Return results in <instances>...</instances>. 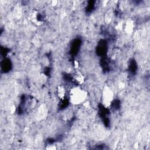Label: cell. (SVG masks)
Instances as JSON below:
<instances>
[{"instance_id": "obj_1", "label": "cell", "mask_w": 150, "mask_h": 150, "mask_svg": "<svg viewBox=\"0 0 150 150\" xmlns=\"http://www.w3.org/2000/svg\"><path fill=\"white\" fill-rule=\"evenodd\" d=\"M87 97L86 92L80 87H74L70 91V101L73 104L82 103Z\"/></svg>"}, {"instance_id": "obj_2", "label": "cell", "mask_w": 150, "mask_h": 150, "mask_svg": "<svg viewBox=\"0 0 150 150\" xmlns=\"http://www.w3.org/2000/svg\"><path fill=\"white\" fill-rule=\"evenodd\" d=\"M113 100V92L111 89L105 86L103 91V103L105 107L109 106Z\"/></svg>"}, {"instance_id": "obj_3", "label": "cell", "mask_w": 150, "mask_h": 150, "mask_svg": "<svg viewBox=\"0 0 150 150\" xmlns=\"http://www.w3.org/2000/svg\"><path fill=\"white\" fill-rule=\"evenodd\" d=\"M57 94H58L59 97L62 99H63L65 97L66 89L63 86H61L59 87L58 90H57Z\"/></svg>"}]
</instances>
